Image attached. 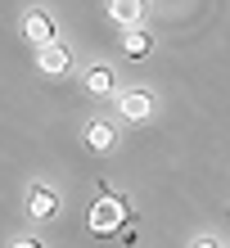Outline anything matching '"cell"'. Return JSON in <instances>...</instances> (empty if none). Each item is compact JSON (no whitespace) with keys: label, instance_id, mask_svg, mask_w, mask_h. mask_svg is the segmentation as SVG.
Returning a JSON list of instances; mask_svg holds the SVG:
<instances>
[{"label":"cell","instance_id":"cell-3","mask_svg":"<svg viewBox=\"0 0 230 248\" xmlns=\"http://www.w3.org/2000/svg\"><path fill=\"white\" fill-rule=\"evenodd\" d=\"M118 118L122 122H149L153 118V95L140 91V86H131V91H118Z\"/></svg>","mask_w":230,"mask_h":248},{"label":"cell","instance_id":"cell-5","mask_svg":"<svg viewBox=\"0 0 230 248\" xmlns=\"http://www.w3.org/2000/svg\"><path fill=\"white\" fill-rule=\"evenodd\" d=\"M36 68L46 72V77H63V72L73 68V50H68V46H46V50H36Z\"/></svg>","mask_w":230,"mask_h":248},{"label":"cell","instance_id":"cell-10","mask_svg":"<svg viewBox=\"0 0 230 248\" xmlns=\"http://www.w3.org/2000/svg\"><path fill=\"white\" fill-rule=\"evenodd\" d=\"M190 248H221V244H217V239H194Z\"/></svg>","mask_w":230,"mask_h":248},{"label":"cell","instance_id":"cell-8","mask_svg":"<svg viewBox=\"0 0 230 248\" xmlns=\"http://www.w3.org/2000/svg\"><path fill=\"white\" fill-rule=\"evenodd\" d=\"M149 50H153V36L145 32V27L122 32V54H126V59H149Z\"/></svg>","mask_w":230,"mask_h":248},{"label":"cell","instance_id":"cell-6","mask_svg":"<svg viewBox=\"0 0 230 248\" xmlns=\"http://www.w3.org/2000/svg\"><path fill=\"white\" fill-rule=\"evenodd\" d=\"M145 5L149 0H108V18L131 32V27H140V18H145Z\"/></svg>","mask_w":230,"mask_h":248},{"label":"cell","instance_id":"cell-4","mask_svg":"<svg viewBox=\"0 0 230 248\" xmlns=\"http://www.w3.org/2000/svg\"><path fill=\"white\" fill-rule=\"evenodd\" d=\"M23 212L32 217V221H50V217L59 212V189L32 185V189H27V199H23Z\"/></svg>","mask_w":230,"mask_h":248},{"label":"cell","instance_id":"cell-2","mask_svg":"<svg viewBox=\"0 0 230 248\" xmlns=\"http://www.w3.org/2000/svg\"><path fill=\"white\" fill-rule=\"evenodd\" d=\"M23 41H27V46H36V50L59 46V27H54V18H50L46 9H27L23 14Z\"/></svg>","mask_w":230,"mask_h":248},{"label":"cell","instance_id":"cell-7","mask_svg":"<svg viewBox=\"0 0 230 248\" xmlns=\"http://www.w3.org/2000/svg\"><path fill=\"white\" fill-rule=\"evenodd\" d=\"M86 91H91V95H113V91H118V77H113V68L108 63H95V68H86Z\"/></svg>","mask_w":230,"mask_h":248},{"label":"cell","instance_id":"cell-11","mask_svg":"<svg viewBox=\"0 0 230 248\" xmlns=\"http://www.w3.org/2000/svg\"><path fill=\"white\" fill-rule=\"evenodd\" d=\"M14 248H41L36 239H14Z\"/></svg>","mask_w":230,"mask_h":248},{"label":"cell","instance_id":"cell-1","mask_svg":"<svg viewBox=\"0 0 230 248\" xmlns=\"http://www.w3.org/2000/svg\"><path fill=\"white\" fill-rule=\"evenodd\" d=\"M86 226H91V235H113L118 226H126V199H122V194L95 199V208H91V217H86Z\"/></svg>","mask_w":230,"mask_h":248},{"label":"cell","instance_id":"cell-9","mask_svg":"<svg viewBox=\"0 0 230 248\" xmlns=\"http://www.w3.org/2000/svg\"><path fill=\"white\" fill-rule=\"evenodd\" d=\"M113 140H118V131H113V122L95 118L91 126H86V144H91L95 154H108V149H113Z\"/></svg>","mask_w":230,"mask_h":248}]
</instances>
